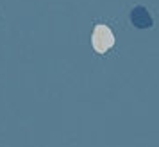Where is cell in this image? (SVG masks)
<instances>
[{
    "label": "cell",
    "instance_id": "1",
    "mask_svg": "<svg viewBox=\"0 0 159 147\" xmlns=\"http://www.w3.org/2000/svg\"><path fill=\"white\" fill-rule=\"evenodd\" d=\"M91 43H93V49L98 54H104L107 52L113 45H115V34L111 32L107 25H95V31H93V36H91Z\"/></svg>",
    "mask_w": 159,
    "mask_h": 147
},
{
    "label": "cell",
    "instance_id": "2",
    "mask_svg": "<svg viewBox=\"0 0 159 147\" xmlns=\"http://www.w3.org/2000/svg\"><path fill=\"white\" fill-rule=\"evenodd\" d=\"M130 22H132V25L138 27V29H150L152 27V16L145 7L136 6V7L130 11Z\"/></svg>",
    "mask_w": 159,
    "mask_h": 147
}]
</instances>
